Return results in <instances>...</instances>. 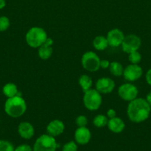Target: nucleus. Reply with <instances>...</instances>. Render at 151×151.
I'll return each mask as SVG.
<instances>
[{
	"label": "nucleus",
	"mask_w": 151,
	"mask_h": 151,
	"mask_svg": "<svg viewBox=\"0 0 151 151\" xmlns=\"http://www.w3.org/2000/svg\"><path fill=\"white\" fill-rule=\"evenodd\" d=\"M107 127L108 129L111 132L115 133V134H119L124 130L125 124L121 118L115 116V117L111 118L108 120Z\"/></svg>",
	"instance_id": "dca6fc26"
},
{
	"label": "nucleus",
	"mask_w": 151,
	"mask_h": 151,
	"mask_svg": "<svg viewBox=\"0 0 151 151\" xmlns=\"http://www.w3.org/2000/svg\"><path fill=\"white\" fill-rule=\"evenodd\" d=\"M83 103L84 107L89 111H96L100 108L102 103V94L96 89L90 88L84 92Z\"/></svg>",
	"instance_id": "20e7f679"
},
{
	"label": "nucleus",
	"mask_w": 151,
	"mask_h": 151,
	"mask_svg": "<svg viewBox=\"0 0 151 151\" xmlns=\"http://www.w3.org/2000/svg\"><path fill=\"white\" fill-rule=\"evenodd\" d=\"M124 32L118 28H114L110 29L107 32V39L109 46L113 47H118L121 45L124 38Z\"/></svg>",
	"instance_id": "9b49d317"
},
{
	"label": "nucleus",
	"mask_w": 151,
	"mask_h": 151,
	"mask_svg": "<svg viewBox=\"0 0 151 151\" xmlns=\"http://www.w3.org/2000/svg\"><path fill=\"white\" fill-rule=\"evenodd\" d=\"M107 116L108 118H110V119L115 117V116H116V112H115V111L114 109H110L107 111Z\"/></svg>",
	"instance_id": "c85d7f7f"
},
{
	"label": "nucleus",
	"mask_w": 151,
	"mask_h": 151,
	"mask_svg": "<svg viewBox=\"0 0 151 151\" xmlns=\"http://www.w3.org/2000/svg\"><path fill=\"white\" fill-rule=\"evenodd\" d=\"M128 60L133 64H138L142 60V55L138 51L132 52L129 53Z\"/></svg>",
	"instance_id": "4be33fe9"
},
{
	"label": "nucleus",
	"mask_w": 151,
	"mask_h": 151,
	"mask_svg": "<svg viewBox=\"0 0 151 151\" xmlns=\"http://www.w3.org/2000/svg\"><path fill=\"white\" fill-rule=\"evenodd\" d=\"M115 82L110 78H101L96 81V89L101 94H107L115 88Z\"/></svg>",
	"instance_id": "9d476101"
},
{
	"label": "nucleus",
	"mask_w": 151,
	"mask_h": 151,
	"mask_svg": "<svg viewBox=\"0 0 151 151\" xmlns=\"http://www.w3.org/2000/svg\"><path fill=\"white\" fill-rule=\"evenodd\" d=\"M18 133L22 139H30L34 136L35 130L31 123L28 122H22L18 126Z\"/></svg>",
	"instance_id": "2eb2a0df"
},
{
	"label": "nucleus",
	"mask_w": 151,
	"mask_h": 151,
	"mask_svg": "<svg viewBox=\"0 0 151 151\" xmlns=\"http://www.w3.org/2000/svg\"><path fill=\"white\" fill-rule=\"evenodd\" d=\"M142 73H143V71L140 66L138 64L131 63L124 69L123 76L125 80L133 82L139 79L142 77Z\"/></svg>",
	"instance_id": "1a4fd4ad"
},
{
	"label": "nucleus",
	"mask_w": 151,
	"mask_h": 151,
	"mask_svg": "<svg viewBox=\"0 0 151 151\" xmlns=\"http://www.w3.org/2000/svg\"><path fill=\"white\" fill-rule=\"evenodd\" d=\"M65 124L62 120L53 119L49 122L46 130H47V134L53 137H56L62 134V133L65 131Z\"/></svg>",
	"instance_id": "ddd939ff"
},
{
	"label": "nucleus",
	"mask_w": 151,
	"mask_h": 151,
	"mask_svg": "<svg viewBox=\"0 0 151 151\" xmlns=\"http://www.w3.org/2000/svg\"><path fill=\"white\" fill-rule=\"evenodd\" d=\"M75 142L78 145L88 144L91 139V133L87 127H78L74 134Z\"/></svg>",
	"instance_id": "f8f14e48"
},
{
	"label": "nucleus",
	"mask_w": 151,
	"mask_h": 151,
	"mask_svg": "<svg viewBox=\"0 0 151 151\" xmlns=\"http://www.w3.org/2000/svg\"><path fill=\"white\" fill-rule=\"evenodd\" d=\"M93 45L96 50L102 51V50H105V49L107 48L109 44H108L106 37L103 36V35H98L93 39Z\"/></svg>",
	"instance_id": "f3484780"
},
{
	"label": "nucleus",
	"mask_w": 151,
	"mask_h": 151,
	"mask_svg": "<svg viewBox=\"0 0 151 151\" xmlns=\"http://www.w3.org/2000/svg\"><path fill=\"white\" fill-rule=\"evenodd\" d=\"M10 25V19L7 16H0V32H4L7 30Z\"/></svg>",
	"instance_id": "b1692460"
},
{
	"label": "nucleus",
	"mask_w": 151,
	"mask_h": 151,
	"mask_svg": "<svg viewBox=\"0 0 151 151\" xmlns=\"http://www.w3.org/2000/svg\"><path fill=\"white\" fill-rule=\"evenodd\" d=\"M100 58L96 53L87 51L81 57V65L85 70L90 72H97L100 68Z\"/></svg>",
	"instance_id": "423d86ee"
},
{
	"label": "nucleus",
	"mask_w": 151,
	"mask_h": 151,
	"mask_svg": "<svg viewBox=\"0 0 151 151\" xmlns=\"http://www.w3.org/2000/svg\"><path fill=\"white\" fill-rule=\"evenodd\" d=\"M6 6V1L5 0H0V10L4 8Z\"/></svg>",
	"instance_id": "7c9ffc66"
},
{
	"label": "nucleus",
	"mask_w": 151,
	"mask_h": 151,
	"mask_svg": "<svg viewBox=\"0 0 151 151\" xmlns=\"http://www.w3.org/2000/svg\"><path fill=\"white\" fill-rule=\"evenodd\" d=\"M118 96L123 100L130 102L137 98L139 91L136 86L127 83L122 84L118 87Z\"/></svg>",
	"instance_id": "0eeeda50"
},
{
	"label": "nucleus",
	"mask_w": 151,
	"mask_h": 151,
	"mask_svg": "<svg viewBox=\"0 0 151 151\" xmlns=\"http://www.w3.org/2000/svg\"><path fill=\"white\" fill-rule=\"evenodd\" d=\"M14 151H33V148L26 144L20 145L14 149Z\"/></svg>",
	"instance_id": "bb28decb"
},
{
	"label": "nucleus",
	"mask_w": 151,
	"mask_h": 151,
	"mask_svg": "<svg viewBox=\"0 0 151 151\" xmlns=\"http://www.w3.org/2000/svg\"><path fill=\"white\" fill-rule=\"evenodd\" d=\"M78 84L84 92L88 91L93 86V81L91 78L87 75H82L78 78Z\"/></svg>",
	"instance_id": "6ab92c4d"
},
{
	"label": "nucleus",
	"mask_w": 151,
	"mask_h": 151,
	"mask_svg": "<svg viewBox=\"0 0 151 151\" xmlns=\"http://www.w3.org/2000/svg\"><path fill=\"white\" fill-rule=\"evenodd\" d=\"M2 92L7 98L19 95V90L17 86L13 83H8L3 86Z\"/></svg>",
	"instance_id": "a211bd4d"
},
{
	"label": "nucleus",
	"mask_w": 151,
	"mask_h": 151,
	"mask_svg": "<svg viewBox=\"0 0 151 151\" xmlns=\"http://www.w3.org/2000/svg\"><path fill=\"white\" fill-rule=\"evenodd\" d=\"M146 81L150 86H151V69L147 71L146 74Z\"/></svg>",
	"instance_id": "c756f323"
},
{
	"label": "nucleus",
	"mask_w": 151,
	"mask_h": 151,
	"mask_svg": "<svg viewBox=\"0 0 151 151\" xmlns=\"http://www.w3.org/2000/svg\"><path fill=\"white\" fill-rule=\"evenodd\" d=\"M78 146L75 141H70L64 145L62 151H77Z\"/></svg>",
	"instance_id": "393cba45"
},
{
	"label": "nucleus",
	"mask_w": 151,
	"mask_h": 151,
	"mask_svg": "<svg viewBox=\"0 0 151 151\" xmlns=\"http://www.w3.org/2000/svg\"><path fill=\"white\" fill-rule=\"evenodd\" d=\"M57 143L55 137L49 134H42L36 139L33 151H56Z\"/></svg>",
	"instance_id": "39448f33"
},
{
	"label": "nucleus",
	"mask_w": 151,
	"mask_h": 151,
	"mask_svg": "<svg viewBox=\"0 0 151 151\" xmlns=\"http://www.w3.org/2000/svg\"><path fill=\"white\" fill-rule=\"evenodd\" d=\"M110 62L107 60H100V68L102 69H109Z\"/></svg>",
	"instance_id": "cd10ccee"
},
{
	"label": "nucleus",
	"mask_w": 151,
	"mask_h": 151,
	"mask_svg": "<svg viewBox=\"0 0 151 151\" xmlns=\"http://www.w3.org/2000/svg\"><path fill=\"white\" fill-rule=\"evenodd\" d=\"M46 31L39 27H31L27 32L25 35V41L29 47L32 48H38L47 39Z\"/></svg>",
	"instance_id": "7ed1b4c3"
},
{
	"label": "nucleus",
	"mask_w": 151,
	"mask_h": 151,
	"mask_svg": "<svg viewBox=\"0 0 151 151\" xmlns=\"http://www.w3.org/2000/svg\"><path fill=\"white\" fill-rule=\"evenodd\" d=\"M75 123L78 127H86L88 123V120L84 115H79L76 119Z\"/></svg>",
	"instance_id": "a878e982"
},
{
	"label": "nucleus",
	"mask_w": 151,
	"mask_h": 151,
	"mask_svg": "<svg viewBox=\"0 0 151 151\" xmlns=\"http://www.w3.org/2000/svg\"><path fill=\"white\" fill-rule=\"evenodd\" d=\"M110 72L112 74L113 76L120 77L123 75L124 72V67L121 65V63L118 61L111 62L109 66Z\"/></svg>",
	"instance_id": "aec40b11"
},
{
	"label": "nucleus",
	"mask_w": 151,
	"mask_h": 151,
	"mask_svg": "<svg viewBox=\"0 0 151 151\" xmlns=\"http://www.w3.org/2000/svg\"><path fill=\"white\" fill-rule=\"evenodd\" d=\"M146 100L147 101V103H149L150 106H151V91L149 93V94L147 95V98H146Z\"/></svg>",
	"instance_id": "2f4dec72"
},
{
	"label": "nucleus",
	"mask_w": 151,
	"mask_h": 151,
	"mask_svg": "<svg viewBox=\"0 0 151 151\" xmlns=\"http://www.w3.org/2000/svg\"><path fill=\"white\" fill-rule=\"evenodd\" d=\"M27 104L21 95L7 98L4 103V111L12 118H19L25 113Z\"/></svg>",
	"instance_id": "f03ea898"
},
{
	"label": "nucleus",
	"mask_w": 151,
	"mask_h": 151,
	"mask_svg": "<svg viewBox=\"0 0 151 151\" xmlns=\"http://www.w3.org/2000/svg\"><path fill=\"white\" fill-rule=\"evenodd\" d=\"M109 119H107V116L104 114H98L94 117L93 120V124L96 128H104L106 125H107V122Z\"/></svg>",
	"instance_id": "412c9836"
},
{
	"label": "nucleus",
	"mask_w": 151,
	"mask_h": 151,
	"mask_svg": "<svg viewBox=\"0 0 151 151\" xmlns=\"http://www.w3.org/2000/svg\"><path fill=\"white\" fill-rule=\"evenodd\" d=\"M150 106L143 98H136L128 104L127 114L129 119L135 123L144 122L149 117Z\"/></svg>",
	"instance_id": "f257e3e1"
},
{
	"label": "nucleus",
	"mask_w": 151,
	"mask_h": 151,
	"mask_svg": "<svg viewBox=\"0 0 151 151\" xmlns=\"http://www.w3.org/2000/svg\"><path fill=\"white\" fill-rule=\"evenodd\" d=\"M142 44L140 38L134 34H130L124 37V41L121 44V48L124 52L129 53L134 51H138Z\"/></svg>",
	"instance_id": "6e6552de"
},
{
	"label": "nucleus",
	"mask_w": 151,
	"mask_h": 151,
	"mask_svg": "<svg viewBox=\"0 0 151 151\" xmlns=\"http://www.w3.org/2000/svg\"><path fill=\"white\" fill-rule=\"evenodd\" d=\"M53 41L52 38H47L45 42L38 47V55L41 60H47L51 57L53 54V48L51 46L53 45Z\"/></svg>",
	"instance_id": "4468645a"
},
{
	"label": "nucleus",
	"mask_w": 151,
	"mask_h": 151,
	"mask_svg": "<svg viewBox=\"0 0 151 151\" xmlns=\"http://www.w3.org/2000/svg\"><path fill=\"white\" fill-rule=\"evenodd\" d=\"M15 147L10 142L0 139V151H14Z\"/></svg>",
	"instance_id": "5701e85b"
}]
</instances>
